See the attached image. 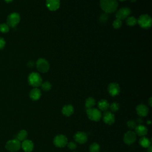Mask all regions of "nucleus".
Wrapping results in <instances>:
<instances>
[{"label": "nucleus", "mask_w": 152, "mask_h": 152, "mask_svg": "<svg viewBox=\"0 0 152 152\" xmlns=\"http://www.w3.org/2000/svg\"><path fill=\"white\" fill-rule=\"evenodd\" d=\"M67 145L68 148L70 150H74L76 148V147H77V144H76L73 141H70V142L68 143Z\"/></svg>", "instance_id": "2f4dec72"}, {"label": "nucleus", "mask_w": 152, "mask_h": 152, "mask_svg": "<svg viewBox=\"0 0 152 152\" xmlns=\"http://www.w3.org/2000/svg\"><path fill=\"white\" fill-rule=\"evenodd\" d=\"M119 1H126V0H119Z\"/></svg>", "instance_id": "a19ab883"}, {"label": "nucleus", "mask_w": 152, "mask_h": 152, "mask_svg": "<svg viewBox=\"0 0 152 152\" xmlns=\"http://www.w3.org/2000/svg\"><path fill=\"white\" fill-rule=\"evenodd\" d=\"M6 46V41L4 38L0 37V50H2Z\"/></svg>", "instance_id": "473e14b6"}, {"label": "nucleus", "mask_w": 152, "mask_h": 152, "mask_svg": "<svg viewBox=\"0 0 152 152\" xmlns=\"http://www.w3.org/2000/svg\"><path fill=\"white\" fill-rule=\"evenodd\" d=\"M137 121H138V124H140L141 123H142V122H143V121H142L140 118H138V120H137Z\"/></svg>", "instance_id": "4c0bfd02"}, {"label": "nucleus", "mask_w": 152, "mask_h": 152, "mask_svg": "<svg viewBox=\"0 0 152 152\" xmlns=\"http://www.w3.org/2000/svg\"><path fill=\"white\" fill-rule=\"evenodd\" d=\"M125 22L126 24L129 26H134L137 24V19L134 16L128 17L126 19Z\"/></svg>", "instance_id": "5701e85b"}, {"label": "nucleus", "mask_w": 152, "mask_h": 152, "mask_svg": "<svg viewBox=\"0 0 152 152\" xmlns=\"http://www.w3.org/2000/svg\"><path fill=\"white\" fill-rule=\"evenodd\" d=\"M28 66L30 67H32L34 66V62H32V61H30L29 63H28Z\"/></svg>", "instance_id": "72a5a7b5"}, {"label": "nucleus", "mask_w": 152, "mask_h": 152, "mask_svg": "<svg viewBox=\"0 0 152 152\" xmlns=\"http://www.w3.org/2000/svg\"><path fill=\"white\" fill-rule=\"evenodd\" d=\"M127 127L130 129V130H133L136 128V127L137 126V124L136 123V121H133V120H130L127 123Z\"/></svg>", "instance_id": "7c9ffc66"}, {"label": "nucleus", "mask_w": 152, "mask_h": 152, "mask_svg": "<svg viewBox=\"0 0 152 152\" xmlns=\"http://www.w3.org/2000/svg\"><path fill=\"white\" fill-rule=\"evenodd\" d=\"M46 6L52 11L57 10L60 6V0H46Z\"/></svg>", "instance_id": "ddd939ff"}, {"label": "nucleus", "mask_w": 152, "mask_h": 152, "mask_svg": "<svg viewBox=\"0 0 152 152\" xmlns=\"http://www.w3.org/2000/svg\"><path fill=\"white\" fill-rule=\"evenodd\" d=\"M137 139V135L133 131H127L124 136V141L127 145H131Z\"/></svg>", "instance_id": "1a4fd4ad"}, {"label": "nucleus", "mask_w": 152, "mask_h": 152, "mask_svg": "<svg viewBox=\"0 0 152 152\" xmlns=\"http://www.w3.org/2000/svg\"><path fill=\"white\" fill-rule=\"evenodd\" d=\"M139 143L140 146L144 148H147L150 146H151V141L150 140L146 137H142L140 140H139Z\"/></svg>", "instance_id": "4be33fe9"}, {"label": "nucleus", "mask_w": 152, "mask_h": 152, "mask_svg": "<svg viewBox=\"0 0 152 152\" xmlns=\"http://www.w3.org/2000/svg\"><path fill=\"white\" fill-rule=\"evenodd\" d=\"M103 122L108 125H112L115 122V115L111 112L105 111L103 115Z\"/></svg>", "instance_id": "4468645a"}, {"label": "nucleus", "mask_w": 152, "mask_h": 152, "mask_svg": "<svg viewBox=\"0 0 152 152\" xmlns=\"http://www.w3.org/2000/svg\"><path fill=\"white\" fill-rule=\"evenodd\" d=\"M109 108L110 109V110L112 112H117L120 109V105L117 102H113L112 103L110 104L109 106Z\"/></svg>", "instance_id": "c85d7f7f"}, {"label": "nucleus", "mask_w": 152, "mask_h": 152, "mask_svg": "<svg viewBox=\"0 0 152 152\" xmlns=\"http://www.w3.org/2000/svg\"><path fill=\"white\" fill-rule=\"evenodd\" d=\"M130 1L132 2V3H134V2H136L137 0H130Z\"/></svg>", "instance_id": "ea45409f"}, {"label": "nucleus", "mask_w": 152, "mask_h": 152, "mask_svg": "<svg viewBox=\"0 0 152 152\" xmlns=\"http://www.w3.org/2000/svg\"><path fill=\"white\" fill-rule=\"evenodd\" d=\"M42 93L41 90L36 87L33 88L32 89L29 93V97L30 98L34 101L39 100L41 97Z\"/></svg>", "instance_id": "dca6fc26"}, {"label": "nucleus", "mask_w": 152, "mask_h": 152, "mask_svg": "<svg viewBox=\"0 0 152 152\" xmlns=\"http://www.w3.org/2000/svg\"><path fill=\"white\" fill-rule=\"evenodd\" d=\"M151 123V122L150 121H147V124L148 125H150Z\"/></svg>", "instance_id": "58836bf2"}, {"label": "nucleus", "mask_w": 152, "mask_h": 152, "mask_svg": "<svg viewBox=\"0 0 152 152\" xmlns=\"http://www.w3.org/2000/svg\"><path fill=\"white\" fill-rule=\"evenodd\" d=\"M100 6L105 13L111 14L117 11L118 3L117 0H100Z\"/></svg>", "instance_id": "f257e3e1"}, {"label": "nucleus", "mask_w": 152, "mask_h": 152, "mask_svg": "<svg viewBox=\"0 0 152 152\" xmlns=\"http://www.w3.org/2000/svg\"><path fill=\"white\" fill-rule=\"evenodd\" d=\"M151 146H150L148 147H147V152H152V148Z\"/></svg>", "instance_id": "f704fd0d"}, {"label": "nucleus", "mask_w": 152, "mask_h": 152, "mask_svg": "<svg viewBox=\"0 0 152 152\" xmlns=\"http://www.w3.org/2000/svg\"><path fill=\"white\" fill-rule=\"evenodd\" d=\"M96 104V102L95 99H93L92 97L88 98L85 102V106L87 108V109L92 108Z\"/></svg>", "instance_id": "b1692460"}, {"label": "nucleus", "mask_w": 152, "mask_h": 152, "mask_svg": "<svg viewBox=\"0 0 152 152\" xmlns=\"http://www.w3.org/2000/svg\"><path fill=\"white\" fill-rule=\"evenodd\" d=\"M27 136H28L27 132L26 130H23L20 131L17 133V134L16 135V139L20 141H24L25 140L27 139Z\"/></svg>", "instance_id": "412c9836"}, {"label": "nucleus", "mask_w": 152, "mask_h": 152, "mask_svg": "<svg viewBox=\"0 0 152 152\" xmlns=\"http://www.w3.org/2000/svg\"><path fill=\"white\" fill-rule=\"evenodd\" d=\"M6 148L11 152H16L21 148V143L17 139H13L8 141L6 144Z\"/></svg>", "instance_id": "423d86ee"}, {"label": "nucleus", "mask_w": 152, "mask_h": 152, "mask_svg": "<svg viewBox=\"0 0 152 152\" xmlns=\"http://www.w3.org/2000/svg\"><path fill=\"white\" fill-rule=\"evenodd\" d=\"M74 152H76V151H74Z\"/></svg>", "instance_id": "79ce46f5"}, {"label": "nucleus", "mask_w": 152, "mask_h": 152, "mask_svg": "<svg viewBox=\"0 0 152 152\" xmlns=\"http://www.w3.org/2000/svg\"><path fill=\"white\" fill-rule=\"evenodd\" d=\"M138 25L143 29H148L151 26L152 20L151 17L148 14L141 15L137 20Z\"/></svg>", "instance_id": "20e7f679"}, {"label": "nucleus", "mask_w": 152, "mask_h": 152, "mask_svg": "<svg viewBox=\"0 0 152 152\" xmlns=\"http://www.w3.org/2000/svg\"><path fill=\"white\" fill-rule=\"evenodd\" d=\"M90 152H99L100 151V146L97 143H92L89 147Z\"/></svg>", "instance_id": "393cba45"}, {"label": "nucleus", "mask_w": 152, "mask_h": 152, "mask_svg": "<svg viewBox=\"0 0 152 152\" xmlns=\"http://www.w3.org/2000/svg\"><path fill=\"white\" fill-rule=\"evenodd\" d=\"M20 21V16L17 13H11L7 19V24L9 27H16Z\"/></svg>", "instance_id": "0eeeda50"}, {"label": "nucleus", "mask_w": 152, "mask_h": 152, "mask_svg": "<svg viewBox=\"0 0 152 152\" xmlns=\"http://www.w3.org/2000/svg\"><path fill=\"white\" fill-rule=\"evenodd\" d=\"M54 144L57 147H64L68 143V139L67 137L62 134L56 136L54 138Z\"/></svg>", "instance_id": "6e6552de"}, {"label": "nucleus", "mask_w": 152, "mask_h": 152, "mask_svg": "<svg viewBox=\"0 0 152 152\" xmlns=\"http://www.w3.org/2000/svg\"><path fill=\"white\" fill-rule=\"evenodd\" d=\"M13 1V0H5V1L7 3H11L12 1Z\"/></svg>", "instance_id": "e433bc0d"}, {"label": "nucleus", "mask_w": 152, "mask_h": 152, "mask_svg": "<svg viewBox=\"0 0 152 152\" xmlns=\"http://www.w3.org/2000/svg\"><path fill=\"white\" fill-rule=\"evenodd\" d=\"M134 129H135V133L136 135H138V136H141V137L145 136L148 132V130L146 127L141 124L137 125Z\"/></svg>", "instance_id": "a211bd4d"}, {"label": "nucleus", "mask_w": 152, "mask_h": 152, "mask_svg": "<svg viewBox=\"0 0 152 152\" xmlns=\"http://www.w3.org/2000/svg\"><path fill=\"white\" fill-rule=\"evenodd\" d=\"M21 147L26 152H31L33 150V143L30 140H25L21 144Z\"/></svg>", "instance_id": "f3484780"}, {"label": "nucleus", "mask_w": 152, "mask_h": 152, "mask_svg": "<svg viewBox=\"0 0 152 152\" xmlns=\"http://www.w3.org/2000/svg\"><path fill=\"white\" fill-rule=\"evenodd\" d=\"M28 83L30 86L37 88L41 86L42 79L39 74L37 72H32L28 76Z\"/></svg>", "instance_id": "f03ea898"}, {"label": "nucleus", "mask_w": 152, "mask_h": 152, "mask_svg": "<svg viewBox=\"0 0 152 152\" xmlns=\"http://www.w3.org/2000/svg\"><path fill=\"white\" fill-rule=\"evenodd\" d=\"M74 139L77 143L83 144L87 142L88 137L86 133L83 131H79L74 134Z\"/></svg>", "instance_id": "9b49d317"}, {"label": "nucleus", "mask_w": 152, "mask_h": 152, "mask_svg": "<svg viewBox=\"0 0 152 152\" xmlns=\"http://www.w3.org/2000/svg\"><path fill=\"white\" fill-rule=\"evenodd\" d=\"M136 112L140 117H146L148 113V107L144 104H140L136 107Z\"/></svg>", "instance_id": "2eb2a0df"}, {"label": "nucleus", "mask_w": 152, "mask_h": 152, "mask_svg": "<svg viewBox=\"0 0 152 152\" xmlns=\"http://www.w3.org/2000/svg\"><path fill=\"white\" fill-rule=\"evenodd\" d=\"M10 30V27L6 23L0 24V32L3 33H8Z\"/></svg>", "instance_id": "bb28decb"}, {"label": "nucleus", "mask_w": 152, "mask_h": 152, "mask_svg": "<svg viewBox=\"0 0 152 152\" xmlns=\"http://www.w3.org/2000/svg\"><path fill=\"white\" fill-rule=\"evenodd\" d=\"M99 20H100V22L102 23H106L108 20V14L106 13H102L100 16V17H99Z\"/></svg>", "instance_id": "c756f323"}, {"label": "nucleus", "mask_w": 152, "mask_h": 152, "mask_svg": "<svg viewBox=\"0 0 152 152\" xmlns=\"http://www.w3.org/2000/svg\"><path fill=\"white\" fill-rule=\"evenodd\" d=\"M122 20H120V19H116L115 20H114L112 23V26L114 29H120L121 26H122Z\"/></svg>", "instance_id": "cd10ccee"}, {"label": "nucleus", "mask_w": 152, "mask_h": 152, "mask_svg": "<svg viewBox=\"0 0 152 152\" xmlns=\"http://www.w3.org/2000/svg\"><path fill=\"white\" fill-rule=\"evenodd\" d=\"M41 87L43 90H44L45 92H48L51 89L52 85L49 82H45L42 83Z\"/></svg>", "instance_id": "a878e982"}, {"label": "nucleus", "mask_w": 152, "mask_h": 152, "mask_svg": "<svg viewBox=\"0 0 152 152\" xmlns=\"http://www.w3.org/2000/svg\"><path fill=\"white\" fill-rule=\"evenodd\" d=\"M131 14V10L128 7H123L119 9L115 14L117 19L121 20L126 19Z\"/></svg>", "instance_id": "9d476101"}, {"label": "nucleus", "mask_w": 152, "mask_h": 152, "mask_svg": "<svg viewBox=\"0 0 152 152\" xmlns=\"http://www.w3.org/2000/svg\"><path fill=\"white\" fill-rule=\"evenodd\" d=\"M86 113L89 120L93 121L98 122L100 121L102 118V113L100 110L96 108H89L87 109Z\"/></svg>", "instance_id": "7ed1b4c3"}, {"label": "nucleus", "mask_w": 152, "mask_h": 152, "mask_svg": "<svg viewBox=\"0 0 152 152\" xmlns=\"http://www.w3.org/2000/svg\"><path fill=\"white\" fill-rule=\"evenodd\" d=\"M62 113L66 117L72 115L74 113V108L71 105H66L63 106L62 109Z\"/></svg>", "instance_id": "6ab92c4d"}, {"label": "nucleus", "mask_w": 152, "mask_h": 152, "mask_svg": "<svg viewBox=\"0 0 152 152\" xmlns=\"http://www.w3.org/2000/svg\"><path fill=\"white\" fill-rule=\"evenodd\" d=\"M37 70L41 72L45 73L47 72L49 70V64L44 58L38 59L36 63Z\"/></svg>", "instance_id": "39448f33"}, {"label": "nucleus", "mask_w": 152, "mask_h": 152, "mask_svg": "<svg viewBox=\"0 0 152 152\" xmlns=\"http://www.w3.org/2000/svg\"><path fill=\"white\" fill-rule=\"evenodd\" d=\"M108 91L112 96H115L120 92V86L117 83H111L108 85Z\"/></svg>", "instance_id": "f8f14e48"}, {"label": "nucleus", "mask_w": 152, "mask_h": 152, "mask_svg": "<svg viewBox=\"0 0 152 152\" xmlns=\"http://www.w3.org/2000/svg\"><path fill=\"white\" fill-rule=\"evenodd\" d=\"M152 98H149V99H148V103H149V105L150 106H152V102H151V101H152Z\"/></svg>", "instance_id": "c9c22d12"}, {"label": "nucleus", "mask_w": 152, "mask_h": 152, "mask_svg": "<svg viewBox=\"0 0 152 152\" xmlns=\"http://www.w3.org/2000/svg\"><path fill=\"white\" fill-rule=\"evenodd\" d=\"M98 106L100 110L102 111H107L109 108V103L106 100L102 99L98 102Z\"/></svg>", "instance_id": "aec40b11"}]
</instances>
